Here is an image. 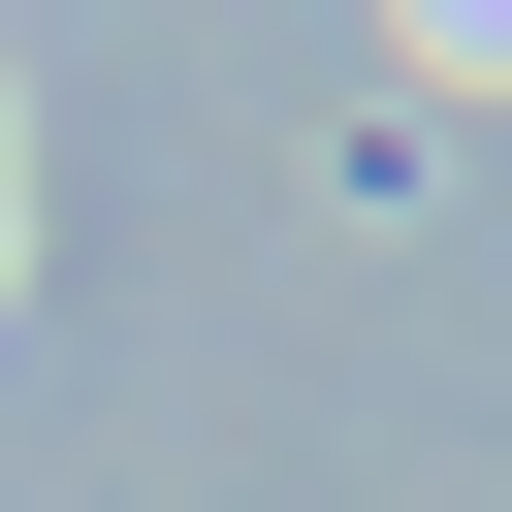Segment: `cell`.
Returning <instances> with one entry per match:
<instances>
[{"label": "cell", "instance_id": "cell-1", "mask_svg": "<svg viewBox=\"0 0 512 512\" xmlns=\"http://www.w3.org/2000/svg\"><path fill=\"white\" fill-rule=\"evenodd\" d=\"M416 64H512V0H416Z\"/></svg>", "mask_w": 512, "mask_h": 512}]
</instances>
